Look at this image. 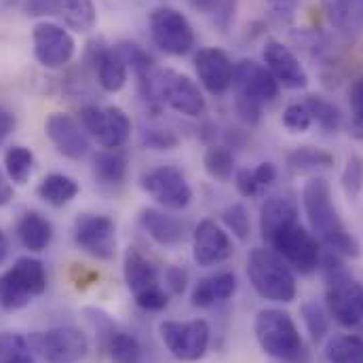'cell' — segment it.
Masks as SVG:
<instances>
[{
    "label": "cell",
    "instance_id": "1",
    "mask_svg": "<svg viewBox=\"0 0 363 363\" xmlns=\"http://www.w3.org/2000/svg\"><path fill=\"white\" fill-rule=\"evenodd\" d=\"M302 207L311 224V233L332 254L342 258H359L362 245L355 235L349 233L332 199V188L323 178H311L302 190Z\"/></svg>",
    "mask_w": 363,
    "mask_h": 363
},
{
    "label": "cell",
    "instance_id": "2",
    "mask_svg": "<svg viewBox=\"0 0 363 363\" xmlns=\"http://www.w3.org/2000/svg\"><path fill=\"white\" fill-rule=\"evenodd\" d=\"M140 91L142 95L152 104H163L178 112L182 116L196 118L205 112L207 104L199 89V85L176 70L169 68H155L148 77L140 79Z\"/></svg>",
    "mask_w": 363,
    "mask_h": 363
},
{
    "label": "cell",
    "instance_id": "3",
    "mask_svg": "<svg viewBox=\"0 0 363 363\" xmlns=\"http://www.w3.org/2000/svg\"><path fill=\"white\" fill-rule=\"evenodd\" d=\"M247 277L256 294L264 300L289 304L296 298L294 271L274 250H252L247 256Z\"/></svg>",
    "mask_w": 363,
    "mask_h": 363
},
{
    "label": "cell",
    "instance_id": "4",
    "mask_svg": "<svg viewBox=\"0 0 363 363\" xmlns=\"http://www.w3.org/2000/svg\"><path fill=\"white\" fill-rule=\"evenodd\" d=\"M256 340L260 349L279 362H300L304 345L302 336L298 332V325L294 323L291 315L279 308H264L256 315L254 323Z\"/></svg>",
    "mask_w": 363,
    "mask_h": 363
},
{
    "label": "cell",
    "instance_id": "5",
    "mask_svg": "<svg viewBox=\"0 0 363 363\" xmlns=\"http://www.w3.org/2000/svg\"><path fill=\"white\" fill-rule=\"evenodd\" d=\"M47 291V272L40 260L23 256L0 277V306L9 313L26 308Z\"/></svg>",
    "mask_w": 363,
    "mask_h": 363
},
{
    "label": "cell",
    "instance_id": "6",
    "mask_svg": "<svg viewBox=\"0 0 363 363\" xmlns=\"http://www.w3.org/2000/svg\"><path fill=\"white\" fill-rule=\"evenodd\" d=\"M123 274L129 291L133 294V300L140 308L159 313L167 308L169 304V294L161 285L159 272L150 264V260L140 254L135 247H129L125 254V264H123Z\"/></svg>",
    "mask_w": 363,
    "mask_h": 363
},
{
    "label": "cell",
    "instance_id": "7",
    "mask_svg": "<svg viewBox=\"0 0 363 363\" xmlns=\"http://www.w3.org/2000/svg\"><path fill=\"white\" fill-rule=\"evenodd\" d=\"M150 36L155 45L174 57L188 55L194 47V30L190 21L174 6H157L148 17Z\"/></svg>",
    "mask_w": 363,
    "mask_h": 363
},
{
    "label": "cell",
    "instance_id": "8",
    "mask_svg": "<svg viewBox=\"0 0 363 363\" xmlns=\"http://www.w3.org/2000/svg\"><path fill=\"white\" fill-rule=\"evenodd\" d=\"M30 347L47 363H81L89 353L87 336L77 328H53L30 334Z\"/></svg>",
    "mask_w": 363,
    "mask_h": 363
},
{
    "label": "cell",
    "instance_id": "9",
    "mask_svg": "<svg viewBox=\"0 0 363 363\" xmlns=\"http://www.w3.org/2000/svg\"><path fill=\"white\" fill-rule=\"evenodd\" d=\"M272 250L300 274H313L321 264V245L317 237L298 222L281 230L271 241Z\"/></svg>",
    "mask_w": 363,
    "mask_h": 363
},
{
    "label": "cell",
    "instance_id": "10",
    "mask_svg": "<svg viewBox=\"0 0 363 363\" xmlns=\"http://www.w3.org/2000/svg\"><path fill=\"white\" fill-rule=\"evenodd\" d=\"M159 332L167 351L180 362H199L207 353L211 340L209 323L203 319L163 321Z\"/></svg>",
    "mask_w": 363,
    "mask_h": 363
},
{
    "label": "cell",
    "instance_id": "11",
    "mask_svg": "<svg viewBox=\"0 0 363 363\" xmlns=\"http://www.w3.org/2000/svg\"><path fill=\"white\" fill-rule=\"evenodd\" d=\"M325 308L342 328H355L363 321V283L347 271L325 279Z\"/></svg>",
    "mask_w": 363,
    "mask_h": 363
},
{
    "label": "cell",
    "instance_id": "12",
    "mask_svg": "<svg viewBox=\"0 0 363 363\" xmlns=\"http://www.w3.org/2000/svg\"><path fill=\"white\" fill-rule=\"evenodd\" d=\"M81 123L104 150L123 148L131 135V121L118 106H85L81 108Z\"/></svg>",
    "mask_w": 363,
    "mask_h": 363
},
{
    "label": "cell",
    "instance_id": "13",
    "mask_svg": "<svg viewBox=\"0 0 363 363\" xmlns=\"http://www.w3.org/2000/svg\"><path fill=\"white\" fill-rule=\"evenodd\" d=\"M32 43H34V57L36 62L47 70H57L70 64V60L77 53L74 36L60 23L53 21H40L32 30Z\"/></svg>",
    "mask_w": 363,
    "mask_h": 363
},
{
    "label": "cell",
    "instance_id": "14",
    "mask_svg": "<svg viewBox=\"0 0 363 363\" xmlns=\"http://www.w3.org/2000/svg\"><path fill=\"white\" fill-rule=\"evenodd\" d=\"M142 188L167 211H182L192 201V188L180 169L172 165H161L144 174Z\"/></svg>",
    "mask_w": 363,
    "mask_h": 363
},
{
    "label": "cell",
    "instance_id": "15",
    "mask_svg": "<svg viewBox=\"0 0 363 363\" xmlns=\"http://www.w3.org/2000/svg\"><path fill=\"white\" fill-rule=\"evenodd\" d=\"M74 243L81 252L97 260L116 256V224L108 216L85 213L74 222Z\"/></svg>",
    "mask_w": 363,
    "mask_h": 363
},
{
    "label": "cell",
    "instance_id": "16",
    "mask_svg": "<svg viewBox=\"0 0 363 363\" xmlns=\"http://www.w3.org/2000/svg\"><path fill=\"white\" fill-rule=\"evenodd\" d=\"M233 89L237 99H245L258 106L271 104L279 95V83L272 79L269 68L256 60H241L235 64L233 72Z\"/></svg>",
    "mask_w": 363,
    "mask_h": 363
},
{
    "label": "cell",
    "instance_id": "17",
    "mask_svg": "<svg viewBox=\"0 0 363 363\" xmlns=\"http://www.w3.org/2000/svg\"><path fill=\"white\" fill-rule=\"evenodd\" d=\"M262 57H264V66L269 68V72L279 83V87L291 91L308 87V74L304 66L300 64L296 53L281 40H274V38L267 40L262 49Z\"/></svg>",
    "mask_w": 363,
    "mask_h": 363
},
{
    "label": "cell",
    "instance_id": "18",
    "mask_svg": "<svg viewBox=\"0 0 363 363\" xmlns=\"http://www.w3.org/2000/svg\"><path fill=\"white\" fill-rule=\"evenodd\" d=\"M194 70L201 85L211 95H224L233 87L235 64L228 53L218 47L199 49V53L194 55Z\"/></svg>",
    "mask_w": 363,
    "mask_h": 363
},
{
    "label": "cell",
    "instance_id": "19",
    "mask_svg": "<svg viewBox=\"0 0 363 363\" xmlns=\"http://www.w3.org/2000/svg\"><path fill=\"white\" fill-rule=\"evenodd\" d=\"M45 131L51 144L57 148V152L64 155L66 159L77 161L89 152V140H87L85 127L70 114H64V112L51 114L45 123Z\"/></svg>",
    "mask_w": 363,
    "mask_h": 363
},
{
    "label": "cell",
    "instance_id": "20",
    "mask_svg": "<svg viewBox=\"0 0 363 363\" xmlns=\"http://www.w3.org/2000/svg\"><path fill=\"white\" fill-rule=\"evenodd\" d=\"M233 256L228 233L213 220H201L192 235V258L199 267H216Z\"/></svg>",
    "mask_w": 363,
    "mask_h": 363
},
{
    "label": "cell",
    "instance_id": "21",
    "mask_svg": "<svg viewBox=\"0 0 363 363\" xmlns=\"http://www.w3.org/2000/svg\"><path fill=\"white\" fill-rule=\"evenodd\" d=\"M140 226L146 230V235L163 245V247H174L180 245L186 239V222H182L180 218L169 216L161 209L155 207H146L140 211Z\"/></svg>",
    "mask_w": 363,
    "mask_h": 363
},
{
    "label": "cell",
    "instance_id": "22",
    "mask_svg": "<svg viewBox=\"0 0 363 363\" xmlns=\"http://www.w3.org/2000/svg\"><path fill=\"white\" fill-rule=\"evenodd\" d=\"M237 291V277L233 272H213L199 279L192 287V306L211 308L220 302H226Z\"/></svg>",
    "mask_w": 363,
    "mask_h": 363
},
{
    "label": "cell",
    "instance_id": "23",
    "mask_svg": "<svg viewBox=\"0 0 363 363\" xmlns=\"http://www.w3.org/2000/svg\"><path fill=\"white\" fill-rule=\"evenodd\" d=\"M296 222H298V205L294 199L274 194L264 201L260 209V233L269 243L281 230L289 228Z\"/></svg>",
    "mask_w": 363,
    "mask_h": 363
},
{
    "label": "cell",
    "instance_id": "24",
    "mask_svg": "<svg viewBox=\"0 0 363 363\" xmlns=\"http://www.w3.org/2000/svg\"><path fill=\"white\" fill-rule=\"evenodd\" d=\"M93 68L99 87L108 93H116L127 85V64L116 51V47H101L93 55Z\"/></svg>",
    "mask_w": 363,
    "mask_h": 363
},
{
    "label": "cell",
    "instance_id": "25",
    "mask_svg": "<svg viewBox=\"0 0 363 363\" xmlns=\"http://www.w3.org/2000/svg\"><path fill=\"white\" fill-rule=\"evenodd\" d=\"M328 21L347 36L363 32V0H321Z\"/></svg>",
    "mask_w": 363,
    "mask_h": 363
},
{
    "label": "cell",
    "instance_id": "26",
    "mask_svg": "<svg viewBox=\"0 0 363 363\" xmlns=\"http://www.w3.org/2000/svg\"><path fill=\"white\" fill-rule=\"evenodd\" d=\"M17 237L26 250L45 252L53 241V226L38 211H28L17 222Z\"/></svg>",
    "mask_w": 363,
    "mask_h": 363
},
{
    "label": "cell",
    "instance_id": "27",
    "mask_svg": "<svg viewBox=\"0 0 363 363\" xmlns=\"http://www.w3.org/2000/svg\"><path fill=\"white\" fill-rule=\"evenodd\" d=\"M51 13L60 15L64 23L77 32H89L97 21L93 0H51Z\"/></svg>",
    "mask_w": 363,
    "mask_h": 363
},
{
    "label": "cell",
    "instance_id": "28",
    "mask_svg": "<svg viewBox=\"0 0 363 363\" xmlns=\"http://www.w3.org/2000/svg\"><path fill=\"white\" fill-rule=\"evenodd\" d=\"M129 157L125 150H101L93 157V174L101 184L116 186L127 176Z\"/></svg>",
    "mask_w": 363,
    "mask_h": 363
},
{
    "label": "cell",
    "instance_id": "29",
    "mask_svg": "<svg viewBox=\"0 0 363 363\" xmlns=\"http://www.w3.org/2000/svg\"><path fill=\"white\" fill-rule=\"evenodd\" d=\"M79 184L74 178L64 174H49L38 186V196L51 207H64L79 194Z\"/></svg>",
    "mask_w": 363,
    "mask_h": 363
},
{
    "label": "cell",
    "instance_id": "30",
    "mask_svg": "<svg viewBox=\"0 0 363 363\" xmlns=\"http://www.w3.org/2000/svg\"><path fill=\"white\" fill-rule=\"evenodd\" d=\"M106 351L114 363H142L144 349L140 340L127 332L110 330L106 336Z\"/></svg>",
    "mask_w": 363,
    "mask_h": 363
},
{
    "label": "cell",
    "instance_id": "31",
    "mask_svg": "<svg viewBox=\"0 0 363 363\" xmlns=\"http://www.w3.org/2000/svg\"><path fill=\"white\" fill-rule=\"evenodd\" d=\"M285 163L296 174H308V172L330 169L334 165V157L325 150L304 146V148H296V150L287 152Z\"/></svg>",
    "mask_w": 363,
    "mask_h": 363
},
{
    "label": "cell",
    "instance_id": "32",
    "mask_svg": "<svg viewBox=\"0 0 363 363\" xmlns=\"http://www.w3.org/2000/svg\"><path fill=\"white\" fill-rule=\"evenodd\" d=\"M325 359L330 363H363V338L353 334L332 336L325 345Z\"/></svg>",
    "mask_w": 363,
    "mask_h": 363
},
{
    "label": "cell",
    "instance_id": "33",
    "mask_svg": "<svg viewBox=\"0 0 363 363\" xmlns=\"http://www.w3.org/2000/svg\"><path fill=\"white\" fill-rule=\"evenodd\" d=\"M203 165H205V172L213 180L220 182H228L235 176V172H237L233 150L228 146H220V144H213V146H209L205 150Z\"/></svg>",
    "mask_w": 363,
    "mask_h": 363
},
{
    "label": "cell",
    "instance_id": "34",
    "mask_svg": "<svg viewBox=\"0 0 363 363\" xmlns=\"http://www.w3.org/2000/svg\"><path fill=\"white\" fill-rule=\"evenodd\" d=\"M304 106L308 108L313 123H317L323 131L332 133L338 131V127L342 125V114L338 110V106L330 99H325L323 95H308Z\"/></svg>",
    "mask_w": 363,
    "mask_h": 363
},
{
    "label": "cell",
    "instance_id": "35",
    "mask_svg": "<svg viewBox=\"0 0 363 363\" xmlns=\"http://www.w3.org/2000/svg\"><path fill=\"white\" fill-rule=\"evenodd\" d=\"M4 169L6 178L19 186L28 184L32 169H34V155L26 146H13L4 155Z\"/></svg>",
    "mask_w": 363,
    "mask_h": 363
},
{
    "label": "cell",
    "instance_id": "36",
    "mask_svg": "<svg viewBox=\"0 0 363 363\" xmlns=\"http://www.w3.org/2000/svg\"><path fill=\"white\" fill-rule=\"evenodd\" d=\"M0 363H34L30 340L15 332L0 334Z\"/></svg>",
    "mask_w": 363,
    "mask_h": 363
},
{
    "label": "cell",
    "instance_id": "37",
    "mask_svg": "<svg viewBox=\"0 0 363 363\" xmlns=\"http://www.w3.org/2000/svg\"><path fill=\"white\" fill-rule=\"evenodd\" d=\"M300 313H302V321H304L313 342H321L330 332V313H328V308L317 300H308V302L302 304Z\"/></svg>",
    "mask_w": 363,
    "mask_h": 363
},
{
    "label": "cell",
    "instance_id": "38",
    "mask_svg": "<svg viewBox=\"0 0 363 363\" xmlns=\"http://www.w3.org/2000/svg\"><path fill=\"white\" fill-rule=\"evenodd\" d=\"M116 51H118L121 57L125 60L127 68L138 77V81L144 79V77H148V74L155 70V60H152V57L148 55V51H144L138 43H129V40L118 43V45H116Z\"/></svg>",
    "mask_w": 363,
    "mask_h": 363
},
{
    "label": "cell",
    "instance_id": "39",
    "mask_svg": "<svg viewBox=\"0 0 363 363\" xmlns=\"http://www.w3.org/2000/svg\"><path fill=\"white\" fill-rule=\"evenodd\" d=\"M340 186L342 192L347 194L349 201H357L363 192V157L353 152L345 161V169L340 176Z\"/></svg>",
    "mask_w": 363,
    "mask_h": 363
},
{
    "label": "cell",
    "instance_id": "40",
    "mask_svg": "<svg viewBox=\"0 0 363 363\" xmlns=\"http://www.w3.org/2000/svg\"><path fill=\"white\" fill-rule=\"evenodd\" d=\"M349 106H351V138L363 142V74L355 77L349 85Z\"/></svg>",
    "mask_w": 363,
    "mask_h": 363
},
{
    "label": "cell",
    "instance_id": "41",
    "mask_svg": "<svg viewBox=\"0 0 363 363\" xmlns=\"http://www.w3.org/2000/svg\"><path fill=\"white\" fill-rule=\"evenodd\" d=\"M222 220H224L226 228L239 241H247L250 239V235H252V222H250V213H247L245 205L235 203V205L226 207L224 213H222Z\"/></svg>",
    "mask_w": 363,
    "mask_h": 363
},
{
    "label": "cell",
    "instance_id": "42",
    "mask_svg": "<svg viewBox=\"0 0 363 363\" xmlns=\"http://www.w3.org/2000/svg\"><path fill=\"white\" fill-rule=\"evenodd\" d=\"M281 121L294 133H304L313 125V116H311V112H308V108L304 104H289L283 110V118Z\"/></svg>",
    "mask_w": 363,
    "mask_h": 363
},
{
    "label": "cell",
    "instance_id": "43",
    "mask_svg": "<svg viewBox=\"0 0 363 363\" xmlns=\"http://www.w3.org/2000/svg\"><path fill=\"white\" fill-rule=\"evenodd\" d=\"M142 144L150 150H174L180 144V140L169 129H144Z\"/></svg>",
    "mask_w": 363,
    "mask_h": 363
},
{
    "label": "cell",
    "instance_id": "44",
    "mask_svg": "<svg viewBox=\"0 0 363 363\" xmlns=\"http://www.w3.org/2000/svg\"><path fill=\"white\" fill-rule=\"evenodd\" d=\"M235 186L243 196H256L260 192V186L256 184V178H254V169H237Z\"/></svg>",
    "mask_w": 363,
    "mask_h": 363
},
{
    "label": "cell",
    "instance_id": "45",
    "mask_svg": "<svg viewBox=\"0 0 363 363\" xmlns=\"http://www.w3.org/2000/svg\"><path fill=\"white\" fill-rule=\"evenodd\" d=\"M235 106H237V112H239V116H241L245 123H250V125H256V123L260 121L262 106H258V104H252V101H245V99H237V101H235Z\"/></svg>",
    "mask_w": 363,
    "mask_h": 363
},
{
    "label": "cell",
    "instance_id": "46",
    "mask_svg": "<svg viewBox=\"0 0 363 363\" xmlns=\"http://www.w3.org/2000/svg\"><path fill=\"white\" fill-rule=\"evenodd\" d=\"M186 281H188V274L180 267H172L165 272V283L174 294H182L186 289Z\"/></svg>",
    "mask_w": 363,
    "mask_h": 363
},
{
    "label": "cell",
    "instance_id": "47",
    "mask_svg": "<svg viewBox=\"0 0 363 363\" xmlns=\"http://www.w3.org/2000/svg\"><path fill=\"white\" fill-rule=\"evenodd\" d=\"M254 178H256V184L260 188H267V186H271L272 182L277 180V167L272 163H260L254 169Z\"/></svg>",
    "mask_w": 363,
    "mask_h": 363
},
{
    "label": "cell",
    "instance_id": "48",
    "mask_svg": "<svg viewBox=\"0 0 363 363\" xmlns=\"http://www.w3.org/2000/svg\"><path fill=\"white\" fill-rule=\"evenodd\" d=\"M13 129H15V116L6 110H0V146L13 133Z\"/></svg>",
    "mask_w": 363,
    "mask_h": 363
},
{
    "label": "cell",
    "instance_id": "49",
    "mask_svg": "<svg viewBox=\"0 0 363 363\" xmlns=\"http://www.w3.org/2000/svg\"><path fill=\"white\" fill-rule=\"evenodd\" d=\"M11 199H13V186H11L9 178L0 172V207L6 205Z\"/></svg>",
    "mask_w": 363,
    "mask_h": 363
},
{
    "label": "cell",
    "instance_id": "50",
    "mask_svg": "<svg viewBox=\"0 0 363 363\" xmlns=\"http://www.w3.org/2000/svg\"><path fill=\"white\" fill-rule=\"evenodd\" d=\"M6 254H9V241H6V237H4V233L0 230V264L4 262V258H6Z\"/></svg>",
    "mask_w": 363,
    "mask_h": 363
},
{
    "label": "cell",
    "instance_id": "51",
    "mask_svg": "<svg viewBox=\"0 0 363 363\" xmlns=\"http://www.w3.org/2000/svg\"><path fill=\"white\" fill-rule=\"evenodd\" d=\"M272 4H277V6H281V9H285V6H289L294 0H271Z\"/></svg>",
    "mask_w": 363,
    "mask_h": 363
}]
</instances>
